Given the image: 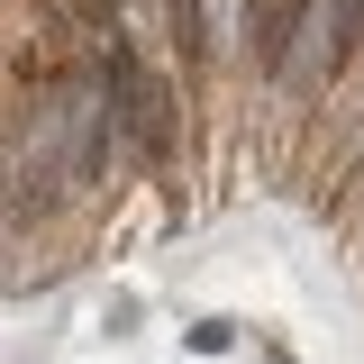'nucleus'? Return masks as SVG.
<instances>
[]
</instances>
